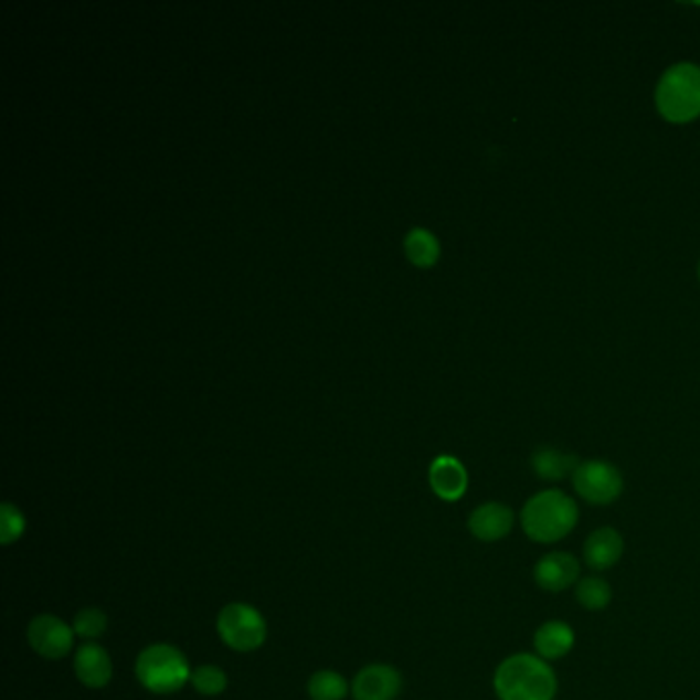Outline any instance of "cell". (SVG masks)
I'll return each mask as SVG.
<instances>
[{
  "mask_svg": "<svg viewBox=\"0 0 700 700\" xmlns=\"http://www.w3.org/2000/svg\"><path fill=\"white\" fill-rule=\"evenodd\" d=\"M405 253L409 259L420 267H432L438 262L439 243L436 234L425 229H411L405 236Z\"/></svg>",
  "mask_w": 700,
  "mask_h": 700,
  "instance_id": "cell-16",
  "label": "cell"
},
{
  "mask_svg": "<svg viewBox=\"0 0 700 700\" xmlns=\"http://www.w3.org/2000/svg\"><path fill=\"white\" fill-rule=\"evenodd\" d=\"M623 551H625V542L621 539V534L613 528H600L585 540V563L592 570H611L623 556Z\"/></svg>",
  "mask_w": 700,
  "mask_h": 700,
  "instance_id": "cell-13",
  "label": "cell"
},
{
  "mask_svg": "<svg viewBox=\"0 0 700 700\" xmlns=\"http://www.w3.org/2000/svg\"><path fill=\"white\" fill-rule=\"evenodd\" d=\"M468 528L475 539L496 542L506 539L513 528V511L503 503H482L468 518Z\"/></svg>",
  "mask_w": 700,
  "mask_h": 700,
  "instance_id": "cell-11",
  "label": "cell"
},
{
  "mask_svg": "<svg viewBox=\"0 0 700 700\" xmlns=\"http://www.w3.org/2000/svg\"><path fill=\"white\" fill-rule=\"evenodd\" d=\"M573 643H575L573 628L561 621L544 623L534 635V647H537L539 656L544 657V659H559V657L568 656L573 649Z\"/></svg>",
  "mask_w": 700,
  "mask_h": 700,
  "instance_id": "cell-14",
  "label": "cell"
},
{
  "mask_svg": "<svg viewBox=\"0 0 700 700\" xmlns=\"http://www.w3.org/2000/svg\"><path fill=\"white\" fill-rule=\"evenodd\" d=\"M429 485L439 499L458 501L467 494V468L454 456H438L429 467Z\"/></svg>",
  "mask_w": 700,
  "mask_h": 700,
  "instance_id": "cell-10",
  "label": "cell"
},
{
  "mask_svg": "<svg viewBox=\"0 0 700 700\" xmlns=\"http://www.w3.org/2000/svg\"><path fill=\"white\" fill-rule=\"evenodd\" d=\"M580 467L575 454H565L556 448H539L532 454V468L540 479L561 481L568 475H573Z\"/></svg>",
  "mask_w": 700,
  "mask_h": 700,
  "instance_id": "cell-15",
  "label": "cell"
},
{
  "mask_svg": "<svg viewBox=\"0 0 700 700\" xmlns=\"http://www.w3.org/2000/svg\"><path fill=\"white\" fill-rule=\"evenodd\" d=\"M577 600L587 611H602L611 604L613 590L606 580L585 577L577 584Z\"/></svg>",
  "mask_w": 700,
  "mask_h": 700,
  "instance_id": "cell-18",
  "label": "cell"
},
{
  "mask_svg": "<svg viewBox=\"0 0 700 700\" xmlns=\"http://www.w3.org/2000/svg\"><path fill=\"white\" fill-rule=\"evenodd\" d=\"M74 628L54 614L35 616L28 627V641L35 654L47 659H62L73 649Z\"/></svg>",
  "mask_w": 700,
  "mask_h": 700,
  "instance_id": "cell-7",
  "label": "cell"
},
{
  "mask_svg": "<svg viewBox=\"0 0 700 700\" xmlns=\"http://www.w3.org/2000/svg\"><path fill=\"white\" fill-rule=\"evenodd\" d=\"M140 685L155 694H173L191 680L190 664L173 645L157 643L140 651L136 659Z\"/></svg>",
  "mask_w": 700,
  "mask_h": 700,
  "instance_id": "cell-4",
  "label": "cell"
},
{
  "mask_svg": "<svg viewBox=\"0 0 700 700\" xmlns=\"http://www.w3.org/2000/svg\"><path fill=\"white\" fill-rule=\"evenodd\" d=\"M28 522L21 510H17L13 503H2L0 508V542L11 544L23 537Z\"/></svg>",
  "mask_w": 700,
  "mask_h": 700,
  "instance_id": "cell-21",
  "label": "cell"
},
{
  "mask_svg": "<svg viewBox=\"0 0 700 700\" xmlns=\"http://www.w3.org/2000/svg\"><path fill=\"white\" fill-rule=\"evenodd\" d=\"M73 628L83 639H99L107 630V616L99 608H85L74 616Z\"/></svg>",
  "mask_w": 700,
  "mask_h": 700,
  "instance_id": "cell-20",
  "label": "cell"
},
{
  "mask_svg": "<svg viewBox=\"0 0 700 700\" xmlns=\"http://www.w3.org/2000/svg\"><path fill=\"white\" fill-rule=\"evenodd\" d=\"M403 678L386 664H372L358 671L351 692L356 700H394L401 694Z\"/></svg>",
  "mask_w": 700,
  "mask_h": 700,
  "instance_id": "cell-8",
  "label": "cell"
},
{
  "mask_svg": "<svg viewBox=\"0 0 700 700\" xmlns=\"http://www.w3.org/2000/svg\"><path fill=\"white\" fill-rule=\"evenodd\" d=\"M659 116L671 124H688L700 116V68L692 62L674 64L656 87Z\"/></svg>",
  "mask_w": 700,
  "mask_h": 700,
  "instance_id": "cell-3",
  "label": "cell"
},
{
  "mask_svg": "<svg viewBox=\"0 0 700 700\" xmlns=\"http://www.w3.org/2000/svg\"><path fill=\"white\" fill-rule=\"evenodd\" d=\"M308 694L312 700H343L348 694V682L337 671H317L308 680Z\"/></svg>",
  "mask_w": 700,
  "mask_h": 700,
  "instance_id": "cell-17",
  "label": "cell"
},
{
  "mask_svg": "<svg viewBox=\"0 0 700 700\" xmlns=\"http://www.w3.org/2000/svg\"><path fill=\"white\" fill-rule=\"evenodd\" d=\"M494 685L499 700H553L556 694L551 666L530 654L508 657L497 668Z\"/></svg>",
  "mask_w": 700,
  "mask_h": 700,
  "instance_id": "cell-1",
  "label": "cell"
},
{
  "mask_svg": "<svg viewBox=\"0 0 700 700\" xmlns=\"http://www.w3.org/2000/svg\"><path fill=\"white\" fill-rule=\"evenodd\" d=\"M580 577V561L570 553L544 554L534 568L537 584L547 592H563Z\"/></svg>",
  "mask_w": 700,
  "mask_h": 700,
  "instance_id": "cell-9",
  "label": "cell"
},
{
  "mask_svg": "<svg viewBox=\"0 0 700 700\" xmlns=\"http://www.w3.org/2000/svg\"><path fill=\"white\" fill-rule=\"evenodd\" d=\"M573 487L592 506H608L623 494L621 470L604 460H587L573 473Z\"/></svg>",
  "mask_w": 700,
  "mask_h": 700,
  "instance_id": "cell-6",
  "label": "cell"
},
{
  "mask_svg": "<svg viewBox=\"0 0 700 700\" xmlns=\"http://www.w3.org/2000/svg\"><path fill=\"white\" fill-rule=\"evenodd\" d=\"M577 503L559 489L530 497L522 510V528L528 539L542 544L565 539L577 524Z\"/></svg>",
  "mask_w": 700,
  "mask_h": 700,
  "instance_id": "cell-2",
  "label": "cell"
},
{
  "mask_svg": "<svg viewBox=\"0 0 700 700\" xmlns=\"http://www.w3.org/2000/svg\"><path fill=\"white\" fill-rule=\"evenodd\" d=\"M74 671L81 685L87 688H103L112 682L114 664L103 647L95 643H87V645H81L74 656Z\"/></svg>",
  "mask_w": 700,
  "mask_h": 700,
  "instance_id": "cell-12",
  "label": "cell"
},
{
  "mask_svg": "<svg viewBox=\"0 0 700 700\" xmlns=\"http://www.w3.org/2000/svg\"><path fill=\"white\" fill-rule=\"evenodd\" d=\"M190 682L200 694L216 697V694H222L226 690L229 678L216 666H200L198 670L191 671Z\"/></svg>",
  "mask_w": 700,
  "mask_h": 700,
  "instance_id": "cell-19",
  "label": "cell"
},
{
  "mask_svg": "<svg viewBox=\"0 0 700 700\" xmlns=\"http://www.w3.org/2000/svg\"><path fill=\"white\" fill-rule=\"evenodd\" d=\"M699 277H700V265H699Z\"/></svg>",
  "mask_w": 700,
  "mask_h": 700,
  "instance_id": "cell-22",
  "label": "cell"
},
{
  "mask_svg": "<svg viewBox=\"0 0 700 700\" xmlns=\"http://www.w3.org/2000/svg\"><path fill=\"white\" fill-rule=\"evenodd\" d=\"M216 627L220 639L241 654L259 649L267 637V623L263 614L243 602L224 606L219 614Z\"/></svg>",
  "mask_w": 700,
  "mask_h": 700,
  "instance_id": "cell-5",
  "label": "cell"
}]
</instances>
